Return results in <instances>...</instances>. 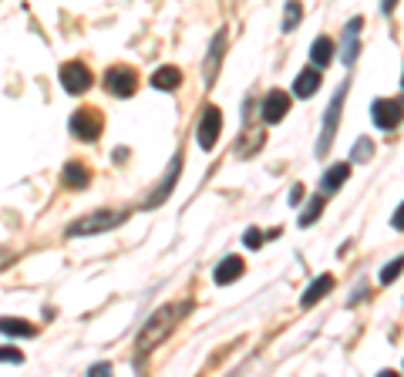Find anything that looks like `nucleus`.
Wrapping results in <instances>:
<instances>
[{"label": "nucleus", "mask_w": 404, "mask_h": 377, "mask_svg": "<svg viewBox=\"0 0 404 377\" xmlns=\"http://www.w3.org/2000/svg\"><path fill=\"white\" fill-rule=\"evenodd\" d=\"M105 88H108L115 98H132V94L139 91V75H135V68L115 64L108 75H105Z\"/></svg>", "instance_id": "3"}, {"label": "nucleus", "mask_w": 404, "mask_h": 377, "mask_svg": "<svg viewBox=\"0 0 404 377\" xmlns=\"http://www.w3.org/2000/svg\"><path fill=\"white\" fill-rule=\"evenodd\" d=\"M394 7H398V0H381V11H384V14H391Z\"/></svg>", "instance_id": "29"}, {"label": "nucleus", "mask_w": 404, "mask_h": 377, "mask_svg": "<svg viewBox=\"0 0 404 377\" xmlns=\"http://www.w3.org/2000/svg\"><path fill=\"white\" fill-rule=\"evenodd\" d=\"M300 17H303V4H300V0H290L286 11H283V30H296Z\"/></svg>", "instance_id": "21"}, {"label": "nucleus", "mask_w": 404, "mask_h": 377, "mask_svg": "<svg viewBox=\"0 0 404 377\" xmlns=\"http://www.w3.org/2000/svg\"><path fill=\"white\" fill-rule=\"evenodd\" d=\"M179 172H182V155H175V162L169 166V172H165V179L158 182V192H156L152 199H149V206H158L162 199L169 196V192H172V182L179 179Z\"/></svg>", "instance_id": "16"}, {"label": "nucleus", "mask_w": 404, "mask_h": 377, "mask_svg": "<svg viewBox=\"0 0 404 377\" xmlns=\"http://www.w3.org/2000/svg\"><path fill=\"white\" fill-rule=\"evenodd\" d=\"M300 199H303V185H293V189H290V206H296Z\"/></svg>", "instance_id": "28"}, {"label": "nucleus", "mask_w": 404, "mask_h": 377, "mask_svg": "<svg viewBox=\"0 0 404 377\" xmlns=\"http://www.w3.org/2000/svg\"><path fill=\"white\" fill-rule=\"evenodd\" d=\"M4 259H14V253H11V249H0V263H4Z\"/></svg>", "instance_id": "30"}, {"label": "nucleus", "mask_w": 404, "mask_h": 377, "mask_svg": "<svg viewBox=\"0 0 404 377\" xmlns=\"http://www.w3.org/2000/svg\"><path fill=\"white\" fill-rule=\"evenodd\" d=\"M91 85H94V78L81 61H68L61 68V88L68 91V94H84Z\"/></svg>", "instance_id": "5"}, {"label": "nucleus", "mask_w": 404, "mask_h": 377, "mask_svg": "<svg viewBox=\"0 0 404 377\" xmlns=\"http://www.w3.org/2000/svg\"><path fill=\"white\" fill-rule=\"evenodd\" d=\"M243 242H246L249 249H260L263 246V229H246V236H243Z\"/></svg>", "instance_id": "25"}, {"label": "nucleus", "mask_w": 404, "mask_h": 377, "mask_svg": "<svg viewBox=\"0 0 404 377\" xmlns=\"http://www.w3.org/2000/svg\"><path fill=\"white\" fill-rule=\"evenodd\" d=\"M330 290H334V276H330V273H320L310 287H307V293H303V300H300V303H303V307H313V303L324 300Z\"/></svg>", "instance_id": "12"}, {"label": "nucleus", "mask_w": 404, "mask_h": 377, "mask_svg": "<svg viewBox=\"0 0 404 377\" xmlns=\"http://www.w3.org/2000/svg\"><path fill=\"white\" fill-rule=\"evenodd\" d=\"M347 175H351V166H347V162H341V166H330V168L324 172V179H320L324 192H337L343 182H347Z\"/></svg>", "instance_id": "18"}, {"label": "nucleus", "mask_w": 404, "mask_h": 377, "mask_svg": "<svg viewBox=\"0 0 404 377\" xmlns=\"http://www.w3.org/2000/svg\"><path fill=\"white\" fill-rule=\"evenodd\" d=\"M0 333H7V337H34L37 327L20 317H0Z\"/></svg>", "instance_id": "19"}, {"label": "nucleus", "mask_w": 404, "mask_h": 377, "mask_svg": "<svg viewBox=\"0 0 404 377\" xmlns=\"http://www.w3.org/2000/svg\"><path fill=\"white\" fill-rule=\"evenodd\" d=\"M0 361H7V364H20L24 361V354L14 347H0Z\"/></svg>", "instance_id": "26"}, {"label": "nucleus", "mask_w": 404, "mask_h": 377, "mask_svg": "<svg viewBox=\"0 0 404 377\" xmlns=\"http://www.w3.org/2000/svg\"><path fill=\"white\" fill-rule=\"evenodd\" d=\"M222 51H226V30H219L209 44V64H206V85H213V78L219 71V61H222Z\"/></svg>", "instance_id": "14"}, {"label": "nucleus", "mask_w": 404, "mask_h": 377, "mask_svg": "<svg viewBox=\"0 0 404 377\" xmlns=\"http://www.w3.org/2000/svg\"><path fill=\"white\" fill-rule=\"evenodd\" d=\"M61 182L68 185V189H84L88 182H91V172L81 166V162H68L61 172Z\"/></svg>", "instance_id": "15"}, {"label": "nucleus", "mask_w": 404, "mask_h": 377, "mask_svg": "<svg viewBox=\"0 0 404 377\" xmlns=\"http://www.w3.org/2000/svg\"><path fill=\"white\" fill-rule=\"evenodd\" d=\"M360 27H364V20H360V17H354V20L347 24V30H343V47H341V61H343V64H354V61H358V51H360L358 30Z\"/></svg>", "instance_id": "10"}, {"label": "nucleus", "mask_w": 404, "mask_h": 377, "mask_svg": "<svg viewBox=\"0 0 404 377\" xmlns=\"http://www.w3.org/2000/svg\"><path fill=\"white\" fill-rule=\"evenodd\" d=\"M343 98H347V85H341V91H337V98H334V101H330V108H327V118H324V135H320V142H317V155H320V159H324L327 152H330V142H334V132H337V125H341Z\"/></svg>", "instance_id": "4"}, {"label": "nucleus", "mask_w": 404, "mask_h": 377, "mask_svg": "<svg viewBox=\"0 0 404 377\" xmlns=\"http://www.w3.org/2000/svg\"><path fill=\"white\" fill-rule=\"evenodd\" d=\"M243 273H246V263H243V259H239V257H226V259H222V263L216 266V283H219V287H226V283H236Z\"/></svg>", "instance_id": "11"}, {"label": "nucleus", "mask_w": 404, "mask_h": 377, "mask_svg": "<svg viewBox=\"0 0 404 377\" xmlns=\"http://www.w3.org/2000/svg\"><path fill=\"white\" fill-rule=\"evenodd\" d=\"M128 219V212H118V209H101V212H91V216H81L68 226V236H91V233H108L115 229L118 223Z\"/></svg>", "instance_id": "2"}, {"label": "nucleus", "mask_w": 404, "mask_h": 377, "mask_svg": "<svg viewBox=\"0 0 404 377\" xmlns=\"http://www.w3.org/2000/svg\"><path fill=\"white\" fill-rule=\"evenodd\" d=\"M401 85H404V75H401Z\"/></svg>", "instance_id": "31"}, {"label": "nucleus", "mask_w": 404, "mask_h": 377, "mask_svg": "<svg viewBox=\"0 0 404 377\" xmlns=\"http://www.w3.org/2000/svg\"><path fill=\"white\" fill-rule=\"evenodd\" d=\"M371 155H374V142L371 138H358L354 149H351V159L354 162H371Z\"/></svg>", "instance_id": "22"}, {"label": "nucleus", "mask_w": 404, "mask_h": 377, "mask_svg": "<svg viewBox=\"0 0 404 377\" xmlns=\"http://www.w3.org/2000/svg\"><path fill=\"white\" fill-rule=\"evenodd\" d=\"M320 212H324V196H313L310 206H307V212L300 216V226H310V223H317V219H320Z\"/></svg>", "instance_id": "23"}, {"label": "nucleus", "mask_w": 404, "mask_h": 377, "mask_svg": "<svg viewBox=\"0 0 404 377\" xmlns=\"http://www.w3.org/2000/svg\"><path fill=\"white\" fill-rule=\"evenodd\" d=\"M219 132H222V111H219L216 105H209L206 111H202V118H199V132H196V138H199V145L206 152L213 149L219 142Z\"/></svg>", "instance_id": "8"}, {"label": "nucleus", "mask_w": 404, "mask_h": 377, "mask_svg": "<svg viewBox=\"0 0 404 377\" xmlns=\"http://www.w3.org/2000/svg\"><path fill=\"white\" fill-rule=\"evenodd\" d=\"M189 310V303H165L162 310H156L152 314V320L141 327L139 340H135V347H139V354H149V350H156L165 337H169L172 330H175V323H179V317Z\"/></svg>", "instance_id": "1"}, {"label": "nucleus", "mask_w": 404, "mask_h": 377, "mask_svg": "<svg viewBox=\"0 0 404 377\" xmlns=\"http://www.w3.org/2000/svg\"><path fill=\"white\" fill-rule=\"evenodd\" d=\"M401 270H404V253H401L398 259H391L388 266L381 270V283H394V280L401 276Z\"/></svg>", "instance_id": "24"}, {"label": "nucleus", "mask_w": 404, "mask_h": 377, "mask_svg": "<svg viewBox=\"0 0 404 377\" xmlns=\"http://www.w3.org/2000/svg\"><path fill=\"white\" fill-rule=\"evenodd\" d=\"M310 58H313V64H317V68L330 64V61H334V41H330V37H317V41H313V47H310Z\"/></svg>", "instance_id": "20"}, {"label": "nucleus", "mask_w": 404, "mask_h": 377, "mask_svg": "<svg viewBox=\"0 0 404 377\" xmlns=\"http://www.w3.org/2000/svg\"><path fill=\"white\" fill-rule=\"evenodd\" d=\"M391 226L398 229V233H404V202H401V206H398V212L391 216Z\"/></svg>", "instance_id": "27"}, {"label": "nucleus", "mask_w": 404, "mask_h": 377, "mask_svg": "<svg viewBox=\"0 0 404 377\" xmlns=\"http://www.w3.org/2000/svg\"><path fill=\"white\" fill-rule=\"evenodd\" d=\"M286 111H290V94L280 88H273L263 101V121L266 125H277V121L286 118Z\"/></svg>", "instance_id": "9"}, {"label": "nucleus", "mask_w": 404, "mask_h": 377, "mask_svg": "<svg viewBox=\"0 0 404 377\" xmlns=\"http://www.w3.org/2000/svg\"><path fill=\"white\" fill-rule=\"evenodd\" d=\"M371 118L381 132H391L398 128V121L404 118V101H391V98H377L371 105Z\"/></svg>", "instance_id": "6"}, {"label": "nucleus", "mask_w": 404, "mask_h": 377, "mask_svg": "<svg viewBox=\"0 0 404 377\" xmlns=\"http://www.w3.org/2000/svg\"><path fill=\"white\" fill-rule=\"evenodd\" d=\"M293 91L300 94V98H310V94H317V91H320V68H303V71L296 75Z\"/></svg>", "instance_id": "13"}, {"label": "nucleus", "mask_w": 404, "mask_h": 377, "mask_svg": "<svg viewBox=\"0 0 404 377\" xmlns=\"http://www.w3.org/2000/svg\"><path fill=\"white\" fill-rule=\"evenodd\" d=\"M71 132H75V138H81V142H94V138L101 135V115H98L94 108H78V111L71 115Z\"/></svg>", "instance_id": "7"}, {"label": "nucleus", "mask_w": 404, "mask_h": 377, "mask_svg": "<svg viewBox=\"0 0 404 377\" xmlns=\"http://www.w3.org/2000/svg\"><path fill=\"white\" fill-rule=\"evenodd\" d=\"M152 85H156L158 91H172L182 85V71L179 68H172V64H165V68H158L156 75H152Z\"/></svg>", "instance_id": "17"}]
</instances>
